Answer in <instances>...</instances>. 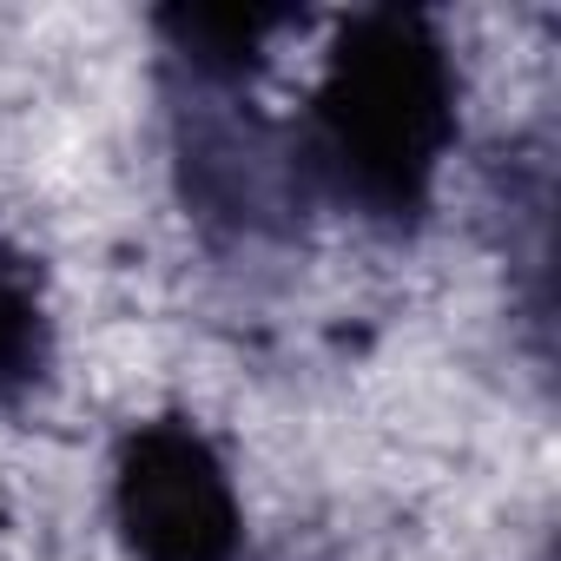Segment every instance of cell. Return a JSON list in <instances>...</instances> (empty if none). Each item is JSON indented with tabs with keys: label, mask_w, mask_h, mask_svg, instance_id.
Returning a JSON list of instances; mask_svg holds the SVG:
<instances>
[{
	"label": "cell",
	"mask_w": 561,
	"mask_h": 561,
	"mask_svg": "<svg viewBox=\"0 0 561 561\" xmlns=\"http://www.w3.org/2000/svg\"><path fill=\"white\" fill-rule=\"evenodd\" d=\"M456 139V73L430 14H357L298 146L305 179H324L364 218L403 225L423 211L430 179Z\"/></svg>",
	"instance_id": "1"
},
{
	"label": "cell",
	"mask_w": 561,
	"mask_h": 561,
	"mask_svg": "<svg viewBox=\"0 0 561 561\" xmlns=\"http://www.w3.org/2000/svg\"><path fill=\"white\" fill-rule=\"evenodd\" d=\"M113 522L133 561H231L238 489L205 430L185 416L139 423L113 469Z\"/></svg>",
	"instance_id": "2"
},
{
	"label": "cell",
	"mask_w": 561,
	"mask_h": 561,
	"mask_svg": "<svg viewBox=\"0 0 561 561\" xmlns=\"http://www.w3.org/2000/svg\"><path fill=\"white\" fill-rule=\"evenodd\" d=\"M54 357V324L41 305V277L34 264L0 238V403H21Z\"/></svg>",
	"instance_id": "3"
}]
</instances>
